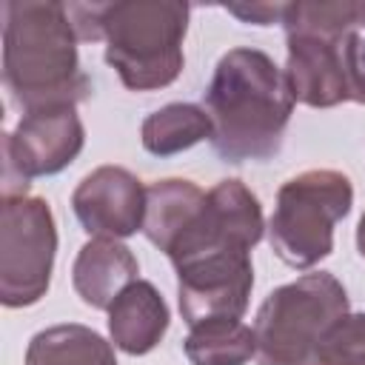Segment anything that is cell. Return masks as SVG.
Masks as SVG:
<instances>
[{
    "mask_svg": "<svg viewBox=\"0 0 365 365\" xmlns=\"http://www.w3.org/2000/svg\"><path fill=\"white\" fill-rule=\"evenodd\" d=\"M3 11V86L26 114L51 106H77L91 94L80 68L77 31L66 3L9 0Z\"/></svg>",
    "mask_w": 365,
    "mask_h": 365,
    "instance_id": "6da1fadb",
    "label": "cell"
},
{
    "mask_svg": "<svg viewBox=\"0 0 365 365\" xmlns=\"http://www.w3.org/2000/svg\"><path fill=\"white\" fill-rule=\"evenodd\" d=\"M211 145L228 163L268 160L279 151L294 97L285 71L259 48H231L205 88Z\"/></svg>",
    "mask_w": 365,
    "mask_h": 365,
    "instance_id": "7a4b0ae2",
    "label": "cell"
},
{
    "mask_svg": "<svg viewBox=\"0 0 365 365\" xmlns=\"http://www.w3.org/2000/svg\"><path fill=\"white\" fill-rule=\"evenodd\" d=\"M80 43L106 40V63L131 91H154L182 71V37L191 9L174 0L68 3Z\"/></svg>",
    "mask_w": 365,
    "mask_h": 365,
    "instance_id": "3957f363",
    "label": "cell"
},
{
    "mask_svg": "<svg viewBox=\"0 0 365 365\" xmlns=\"http://www.w3.org/2000/svg\"><path fill=\"white\" fill-rule=\"evenodd\" d=\"M345 314L348 294L328 271L274 288L254 319L257 365H317L325 334Z\"/></svg>",
    "mask_w": 365,
    "mask_h": 365,
    "instance_id": "277c9868",
    "label": "cell"
},
{
    "mask_svg": "<svg viewBox=\"0 0 365 365\" xmlns=\"http://www.w3.org/2000/svg\"><path fill=\"white\" fill-rule=\"evenodd\" d=\"M354 205L351 180L334 168H311L277 191L268 220L271 248L291 268H311L334 251V225Z\"/></svg>",
    "mask_w": 365,
    "mask_h": 365,
    "instance_id": "5b68a950",
    "label": "cell"
},
{
    "mask_svg": "<svg viewBox=\"0 0 365 365\" xmlns=\"http://www.w3.org/2000/svg\"><path fill=\"white\" fill-rule=\"evenodd\" d=\"M57 254L54 214L43 197L14 194L0 205V302L34 305L51 282Z\"/></svg>",
    "mask_w": 365,
    "mask_h": 365,
    "instance_id": "8992f818",
    "label": "cell"
},
{
    "mask_svg": "<svg viewBox=\"0 0 365 365\" xmlns=\"http://www.w3.org/2000/svg\"><path fill=\"white\" fill-rule=\"evenodd\" d=\"M86 131L74 106L37 108L3 137V197L29 194V180L63 171L83 151Z\"/></svg>",
    "mask_w": 365,
    "mask_h": 365,
    "instance_id": "52a82bcc",
    "label": "cell"
},
{
    "mask_svg": "<svg viewBox=\"0 0 365 365\" xmlns=\"http://www.w3.org/2000/svg\"><path fill=\"white\" fill-rule=\"evenodd\" d=\"M262 231L265 222L259 200L240 180H220L211 191H205L202 208L165 254L177 268L208 254L251 251L262 240Z\"/></svg>",
    "mask_w": 365,
    "mask_h": 365,
    "instance_id": "ba28073f",
    "label": "cell"
},
{
    "mask_svg": "<svg viewBox=\"0 0 365 365\" xmlns=\"http://www.w3.org/2000/svg\"><path fill=\"white\" fill-rule=\"evenodd\" d=\"M180 314L188 328L205 319H242L254 288L251 251H222L177 265Z\"/></svg>",
    "mask_w": 365,
    "mask_h": 365,
    "instance_id": "9c48e42d",
    "label": "cell"
},
{
    "mask_svg": "<svg viewBox=\"0 0 365 365\" xmlns=\"http://www.w3.org/2000/svg\"><path fill=\"white\" fill-rule=\"evenodd\" d=\"M71 208L88 234L123 240L143 231L145 185L120 165H100L80 180Z\"/></svg>",
    "mask_w": 365,
    "mask_h": 365,
    "instance_id": "30bf717a",
    "label": "cell"
},
{
    "mask_svg": "<svg viewBox=\"0 0 365 365\" xmlns=\"http://www.w3.org/2000/svg\"><path fill=\"white\" fill-rule=\"evenodd\" d=\"M285 40H288V60L282 71L294 103H305L311 108H331L351 100L345 66H342V46H339L342 37L285 34Z\"/></svg>",
    "mask_w": 365,
    "mask_h": 365,
    "instance_id": "8fae6325",
    "label": "cell"
},
{
    "mask_svg": "<svg viewBox=\"0 0 365 365\" xmlns=\"http://www.w3.org/2000/svg\"><path fill=\"white\" fill-rule=\"evenodd\" d=\"M140 265L128 245L111 237H91L71 268V282L77 297L100 311H108L114 299L137 279Z\"/></svg>",
    "mask_w": 365,
    "mask_h": 365,
    "instance_id": "7c38bea8",
    "label": "cell"
},
{
    "mask_svg": "<svg viewBox=\"0 0 365 365\" xmlns=\"http://www.w3.org/2000/svg\"><path fill=\"white\" fill-rule=\"evenodd\" d=\"M168 319V305L160 291L145 279H134L108 308V334L114 348L143 356L160 345Z\"/></svg>",
    "mask_w": 365,
    "mask_h": 365,
    "instance_id": "4fadbf2b",
    "label": "cell"
},
{
    "mask_svg": "<svg viewBox=\"0 0 365 365\" xmlns=\"http://www.w3.org/2000/svg\"><path fill=\"white\" fill-rule=\"evenodd\" d=\"M205 202V191L191 180H157L145 185V220L143 234L165 254L180 231L197 217Z\"/></svg>",
    "mask_w": 365,
    "mask_h": 365,
    "instance_id": "5bb4252c",
    "label": "cell"
},
{
    "mask_svg": "<svg viewBox=\"0 0 365 365\" xmlns=\"http://www.w3.org/2000/svg\"><path fill=\"white\" fill-rule=\"evenodd\" d=\"M26 365H117V356L97 331L68 322L34 334L26 348Z\"/></svg>",
    "mask_w": 365,
    "mask_h": 365,
    "instance_id": "9a60e30c",
    "label": "cell"
},
{
    "mask_svg": "<svg viewBox=\"0 0 365 365\" xmlns=\"http://www.w3.org/2000/svg\"><path fill=\"white\" fill-rule=\"evenodd\" d=\"M143 148L157 157L180 154L200 140H211V117L202 106L194 103H168L148 114L140 128Z\"/></svg>",
    "mask_w": 365,
    "mask_h": 365,
    "instance_id": "2e32d148",
    "label": "cell"
},
{
    "mask_svg": "<svg viewBox=\"0 0 365 365\" xmlns=\"http://www.w3.org/2000/svg\"><path fill=\"white\" fill-rule=\"evenodd\" d=\"M191 365H245L257 356V336L240 319H205L182 342Z\"/></svg>",
    "mask_w": 365,
    "mask_h": 365,
    "instance_id": "e0dca14e",
    "label": "cell"
},
{
    "mask_svg": "<svg viewBox=\"0 0 365 365\" xmlns=\"http://www.w3.org/2000/svg\"><path fill=\"white\" fill-rule=\"evenodd\" d=\"M317 365H365V314H345L331 325Z\"/></svg>",
    "mask_w": 365,
    "mask_h": 365,
    "instance_id": "ac0fdd59",
    "label": "cell"
},
{
    "mask_svg": "<svg viewBox=\"0 0 365 365\" xmlns=\"http://www.w3.org/2000/svg\"><path fill=\"white\" fill-rule=\"evenodd\" d=\"M342 66L348 80V94L354 103L365 106V29H351L342 34Z\"/></svg>",
    "mask_w": 365,
    "mask_h": 365,
    "instance_id": "d6986e66",
    "label": "cell"
},
{
    "mask_svg": "<svg viewBox=\"0 0 365 365\" xmlns=\"http://www.w3.org/2000/svg\"><path fill=\"white\" fill-rule=\"evenodd\" d=\"M288 3H251V6H225L228 14L240 17L242 23H254V26H271V23H282Z\"/></svg>",
    "mask_w": 365,
    "mask_h": 365,
    "instance_id": "ffe728a7",
    "label": "cell"
},
{
    "mask_svg": "<svg viewBox=\"0 0 365 365\" xmlns=\"http://www.w3.org/2000/svg\"><path fill=\"white\" fill-rule=\"evenodd\" d=\"M356 248H359V254L365 257V214H362V220H359V225H356Z\"/></svg>",
    "mask_w": 365,
    "mask_h": 365,
    "instance_id": "44dd1931",
    "label": "cell"
}]
</instances>
